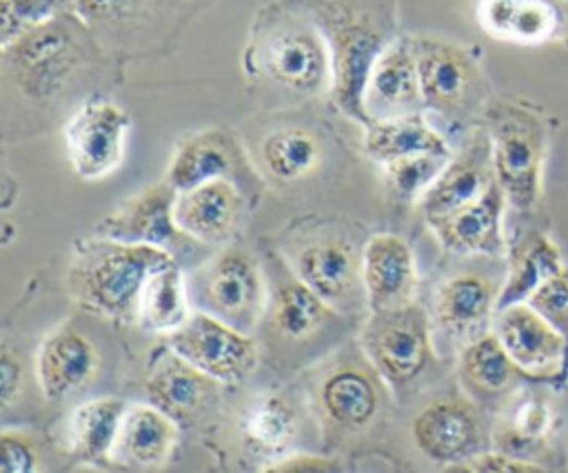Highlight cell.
Returning a JSON list of instances; mask_svg holds the SVG:
<instances>
[{
  "label": "cell",
  "mask_w": 568,
  "mask_h": 473,
  "mask_svg": "<svg viewBox=\"0 0 568 473\" xmlns=\"http://www.w3.org/2000/svg\"><path fill=\"white\" fill-rule=\"evenodd\" d=\"M320 29L331 51L337 109L366 124L364 89L382 51L399 38L397 0H293Z\"/></svg>",
  "instance_id": "1"
},
{
  "label": "cell",
  "mask_w": 568,
  "mask_h": 473,
  "mask_svg": "<svg viewBox=\"0 0 568 473\" xmlns=\"http://www.w3.org/2000/svg\"><path fill=\"white\" fill-rule=\"evenodd\" d=\"M242 62L251 78L302 100L333 89L326 40L293 0L268 2L255 13Z\"/></svg>",
  "instance_id": "2"
},
{
  "label": "cell",
  "mask_w": 568,
  "mask_h": 473,
  "mask_svg": "<svg viewBox=\"0 0 568 473\" xmlns=\"http://www.w3.org/2000/svg\"><path fill=\"white\" fill-rule=\"evenodd\" d=\"M175 258L158 246L126 244L109 238L80 242L69 264L67 286L73 302L113 322H138L146 278Z\"/></svg>",
  "instance_id": "3"
},
{
  "label": "cell",
  "mask_w": 568,
  "mask_h": 473,
  "mask_svg": "<svg viewBox=\"0 0 568 473\" xmlns=\"http://www.w3.org/2000/svg\"><path fill=\"white\" fill-rule=\"evenodd\" d=\"M100 53L104 47L71 9L2 47V76L24 98L51 100Z\"/></svg>",
  "instance_id": "4"
},
{
  "label": "cell",
  "mask_w": 568,
  "mask_h": 473,
  "mask_svg": "<svg viewBox=\"0 0 568 473\" xmlns=\"http://www.w3.org/2000/svg\"><path fill=\"white\" fill-rule=\"evenodd\" d=\"M484 120L493 144L497 184L515 211L532 213L544 195L550 118L528 100L499 95L488 102Z\"/></svg>",
  "instance_id": "5"
},
{
  "label": "cell",
  "mask_w": 568,
  "mask_h": 473,
  "mask_svg": "<svg viewBox=\"0 0 568 473\" xmlns=\"http://www.w3.org/2000/svg\"><path fill=\"white\" fill-rule=\"evenodd\" d=\"M424 111L448 127H466L484 118L490 80L481 64V49L435 33H410Z\"/></svg>",
  "instance_id": "6"
},
{
  "label": "cell",
  "mask_w": 568,
  "mask_h": 473,
  "mask_svg": "<svg viewBox=\"0 0 568 473\" xmlns=\"http://www.w3.org/2000/svg\"><path fill=\"white\" fill-rule=\"evenodd\" d=\"M195 311L211 313L231 326L251 333L266 315L268 282L253 253L222 246L189 280Z\"/></svg>",
  "instance_id": "7"
},
{
  "label": "cell",
  "mask_w": 568,
  "mask_h": 473,
  "mask_svg": "<svg viewBox=\"0 0 568 473\" xmlns=\"http://www.w3.org/2000/svg\"><path fill=\"white\" fill-rule=\"evenodd\" d=\"M359 346L368 366L384 384L406 389L417 382L435 360L430 318L415 302L371 311L359 329Z\"/></svg>",
  "instance_id": "8"
},
{
  "label": "cell",
  "mask_w": 568,
  "mask_h": 473,
  "mask_svg": "<svg viewBox=\"0 0 568 473\" xmlns=\"http://www.w3.org/2000/svg\"><path fill=\"white\" fill-rule=\"evenodd\" d=\"M288 269L335 311L366 304L362 284V249L339 231H315L286 251Z\"/></svg>",
  "instance_id": "9"
},
{
  "label": "cell",
  "mask_w": 568,
  "mask_h": 473,
  "mask_svg": "<svg viewBox=\"0 0 568 473\" xmlns=\"http://www.w3.org/2000/svg\"><path fill=\"white\" fill-rule=\"evenodd\" d=\"M166 346L217 384L246 380L260 360L251 333L204 311H193L178 331L166 335Z\"/></svg>",
  "instance_id": "10"
},
{
  "label": "cell",
  "mask_w": 568,
  "mask_h": 473,
  "mask_svg": "<svg viewBox=\"0 0 568 473\" xmlns=\"http://www.w3.org/2000/svg\"><path fill=\"white\" fill-rule=\"evenodd\" d=\"M131 118L113 100L91 93L64 124V147L71 169L82 180H102L124 160Z\"/></svg>",
  "instance_id": "11"
},
{
  "label": "cell",
  "mask_w": 568,
  "mask_h": 473,
  "mask_svg": "<svg viewBox=\"0 0 568 473\" xmlns=\"http://www.w3.org/2000/svg\"><path fill=\"white\" fill-rule=\"evenodd\" d=\"M501 286V278L479 269H464L448 275L433 295V331L459 346L493 331Z\"/></svg>",
  "instance_id": "12"
},
{
  "label": "cell",
  "mask_w": 568,
  "mask_h": 473,
  "mask_svg": "<svg viewBox=\"0 0 568 473\" xmlns=\"http://www.w3.org/2000/svg\"><path fill=\"white\" fill-rule=\"evenodd\" d=\"M206 0H73V13L100 44H124L153 38L164 29L180 31Z\"/></svg>",
  "instance_id": "13"
},
{
  "label": "cell",
  "mask_w": 568,
  "mask_h": 473,
  "mask_svg": "<svg viewBox=\"0 0 568 473\" xmlns=\"http://www.w3.org/2000/svg\"><path fill=\"white\" fill-rule=\"evenodd\" d=\"M410 435L422 455L437 464L470 462L488 451V433L475 402L446 395L417 411Z\"/></svg>",
  "instance_id": "14"
},
{
  "label": "cell",
  "mask_w": 568,
  "mask_h": 473,
  "mask_svg": "<svg viewBox=\"0 0 568 473\" xmlns=\"http://www.w3.org/2000/svg\"><path fill=\"white\" fill-rule=\"evenodd\" d=\"M175 195L178 191L166 180L149 184L104 215L95 224V235L126 244L158 246L175 258V249L195 244L175 224Z\"/></svg>",
  "instance_id": "15"
},
{
  "label": "cell",
  "mask_w": 568,
  "mask_h": 473,
  "mask_svg": "<svg viewBox=\"0 0 568 473\" xmlns=\"http://www.w3.org/2000/svg\"><path fill=\"white\" fill-rule=\"evenodd\" d=\"M493 333L526 378L555 380L559 375L568 353V342L528 302L497 309Z\"/></svg>",
  "instance_id": "16"
},
{
  "label": "cell",
  "mask_w": 568,
  "mask_h": 473,
  "mask_svg": "<svg viewBox=\"0 0 568 473\" xmlns=\"http://www.w3.org/2000/svg\"><path fill=\"white\" fill-rule=\"evenodd\" d=\"M506 195L497 180L470 204L446 213L442 218L426 220L437 242L455 255H508V242L504 233Z\"/></svg>",
  "instance_id": "17"
},
{
  "label": "cell",
  "mask_w": 568,
  "mask_h": 473,
  "mask_svg": "<svg viewBox=\"0 0 568 473\" xmlns=\"http://www.w3.org/2000/svg\"><path fill=\"white\" fill-rule=\"evenodd\" d=\"M244 198L231 178H217L175 195V224L197 244L229 246L240 229Z\"/></svg>",
  "instance_id": "18"
},
{
  "label": "cell",
  "mask_w": 568,
  "mask_h": 473,
  "mask_svg": "<svg viewBox=\"0 0 568 473\" xmlns=\"http://www.w3.org/2000/svg\"><path fill=\"white\" fill-rule=\"evenodd\" d=\"M493 182V144L488 131L479 129L453 153L439 178L419 198V211L424 220L442 218L477 200Z\"/></svg>",
  "instance_id": "19"
},
{
  "label": "cell",
  "mask_w": 568,
  "mask_h": 473,
  "mask_svg": "<svg viewBox=\"0 0 568 473\" xmlns=\"http://www.w3.org/2000/svg\"><path fill=\"white\" fill-rule=\"evenodd\" d=\"M362 284L368 311L413 304L417 264L410 244L395 233H373L362 244Z\"/></svg>",
  "instance_id": "20"
},
{
  "label": "cell",
  "mask_w": 568,
  "mask_h": 473,
  "mask_svg": "<svg viewBox=\"0 0 568 473\" xmlns=\"http://www.w3.org/2000/svg\"><path fill=\"white\" fill-rule=\"evenodd\" d=\"M364 111L368 120H386L424 111L410 36L393 40L375 60L364 89Z\"/></svg>",
  "instance_id": "21"
},
{
  "label": "cell",
  "mask_w": 568,
  "mask_h": 473,
  "mask_svg": "<svg viewBox=\"0 0 568 473\" xmlns=\"http://www.w3.org/2000/svg\"><path fill=\"white\" fill-rule=\"evenodd\" d=\"M100 353L91 338L71 324H60L40 342L36 353V378L47 400H67L95 378Z\"/></svg>",
  "instance_id": "22"
},
{
  "label": "cell",
  "mask_w": 568,
  "mask_h": 473,
  "mask_svg": "<svg viewBox=\"0 0 568 473\" xmlns=\"http://www.w3.org/2000/svg\"><path fill=\"white\" fill-rule=\"evenodd\" d=\"M477 22L493 38L544 44L566 38L568 0H477Z\"/></svg>",
  "instance_id": "23"
},
{
  "label": "cell",
  "mask_w": 568,
  "mask_h": 473,
  "mask_svg": "<svg viewBox=\"0 0 568 473\" xmlns=\"http://www.w3.org/2000/svg\"><path fill=\"white\" fill-rule=\"evenodd\" d=\"M373 369L344 362L324 373L317 384V404L328 424L339 431H359L368 426L382 406L379 386Z\"/></svg>",
  "instance_id": "24"
},
{
  "label": "cell",
  "mask_w": 568,
  "mask_h": 473,
  "mask_svg": "<svg viewBox=\"0 0 568 473\" xmlns=\"http://www.w3.org/2000/svg\"><path fill=\"white\" fill-rule=\"evenodd\" d=\"M178 420L151 402L129 404L120 424L113 457L122 464L162 466L178 446Z\"/></svg>",
  "instance_id": "25"
},
{
  "label": "cell",
  "mask_w": 568,
  "mask_h": 473,
  "mask_svg": "<svg viewBox=\"0 0 568 473\" xmlns=\"http://www.w3.org/2000/svg\"><path fill=\"white\" fill-rule=\"evenodd\" d=\"M337 311L311 291L291 269L275 275L268 286L266 318L273 331L291 342H304L317 335Z\"/></svg>",
  "instance_id": "26"
},
{
  "label": "cell",
  "mask_w": 568,
  "mask_h": 473,
  "mask_svg": "<svg viewBox=\"0 0 568 473\" xmlns=\"http://www.w3.org/2000/svg\"><path fill=\"white\" fill-rule=\"evenodd\" d=\"M215 384L217 382L166 346V351L153 364L144 389L146 402L180 420L195 415L209 402Z\"/></svg>",
  "instance_id": "27"
},
{
  "label": "cell",
  "mask_w": 568,
  "mask_h": 473,
  "mask_svg": "<svg viewBox=\"0 0 568 473\" xmlns=\"http://www.w3.org/2000/svg\"><path fill=\"white\" fill-rule=\"evenodd\" d=\"M235 147L220 129H204L184 138L166 167L164 180L180 193L217 178H231Z\"/></svg>",
  "instance_id": "28"
},
{
  "label": "cell",
  "mask_w": 568,
  "mask_h": 473,
  "mask_svg": "<svg viewBox=\"0 0 568 473\" xmlns=\"http://www.w3.org/2000/svg\"><path fill=\"white\" fill-rule=\"evenodd\" d=\"M555 424V409L546 400L530 395L517 397L504 409L493 431L495 451L537 462L550 446Z\"/></svg>",
  "instance_id": "29"
},
{
  "label": "cell",
  "mask_w": 568,
  "mask_h": 473,
  "mask_svg": "<svg viewBox=\"0 0 568 473\" xmlns=\"http://www.w3.org/2000/svg\"><path fill=\"white\" fill-rule=\"evenodd\" d=\"M240 437L244 446L262 457L282 455L300 429L297 409L282 393H260L240 413Z\"/></svg>",
  "instance_id": "30"
},
{
  "label": "cell",
  "mask_w": 568,
  "mask_h": 473,
  "mask_svg": "<svg viewBox=\"0 0 568 473\" xmlns=\"http://www.w3.org/2000/svg\"><path fill=\"white\" fill-rule=\"evenodd\" d=\"M364 149L379 164L415 153L453 155L446 138L422 113L368 120L364 124Z\"/></svg>",
  "instance_id": "31"
},
{
  "label": "cell",
  "mask_w": 568,
  "mask_h": 473,
  "mask_svg": "<svg viewBox=\"0 0 568 473\" xmlns=\"http://www.w3.org/2000/svg\"><path fill=\"white\" fill-rule=\"evenodd\" d=\"M126 406L124 400L106 395L80 402L67 422L71 455L89 464H102L106 457H113Z\"/></svg>",
  "instance_id": "32"
},
{
  "label": "cell",
  "mask_w": 568,
  "mask_h": 473,
  "mask_svg": "<svg viewBox=\"0 0 568 473\" xmlns=\"http://www.w3.org/2000/svg\"><path fill=\"white\" fill-rule=\"evenodd\" d=\"M257 162L268 178L297 182L320 167L322 142L311 127L280 124L260 138Z\"/></svg>",
  "instance_id": "33"
},
{
  "label": "cell",
  "mask_w": 568,
  "mask_h": 473,
  "mask_svg": "<svg viewBox=\"0 0 568 473\" xmlns=\"http://www.w3.org/2000/svg\"><path fill=\"white\" fill-rule=\"evenodd\" d=\"M564 266L559 246L546 233H526L513 249H508V266L497 309L526 302L541 282Z\"/></svg>",
  "instance_id": "34"
},
{
  "label": "cell",
  "mask_w": 568,
  "mask_h": 473,
  "mask_svg": "<svg viewBox=\"0 0 568 473\" xmlns=\"http://www.w3.org/2000/svg\"><path fill=\"white\" fill-rule=\"evenodd\" d=\"M193 311L189 280L178 266V260L155 269L146 278L138 306V322L142 329L171 335L191 318Z\"/></svg>",
  "instance_id": "35"
},
{
  "label": "cell",
  "mask_w": 568,
  "mask_h": 473,
  "mask_svg": "<svg viewBox=\"0 0 568 473\" xmlns=\"http://www.w3.org/2000/svg\"><path fill=\"white\" fill-rule=\"evenodd\" d=\"M459 373L481 395H504L526 378L493 331L462 346Z\"/></svg>",
  "instance_id": "36"
},
{
  "label": "cell",
  "mask_w": 568,
  "mask_h": 473,
  "mask_svg": "<svg viewBox=\"0 0 568 473\" xmlns=\"http://www.w3.org/2000/svg\"><path fill=\"white\" fill-rule=\"evenodd\" d=\"M453 155L439 153H415L406 158H397L393 162L382 164L388 189L399 200H417L428 191V187L439 178L444 167Z\"/></svg>",
  "instance_id": "37"
},
{
  "label": "cell",
  "mask_w": 568,
  "mask_h": 473,
  "mask_svg": "<svg viewBox=\"0 0 568 473\" xmlns=\"http://www.w3.org/2000/svg\"><path fill=\"white\" fill-rule=\"evenodd\" d=\"M71 9L73 0H0V44L7 47L27 29Z\"/></svg>",
  "instance_id": "38"
},
{
  "label": "cell",
  "mask_w": 568,
  "mask_h": 473,
  "mask_svg": "<svg viewBox=\"0 0 568 473\" xmlns=\"http://www.w3.org/2000/svg\"><path fill=\"white\" fill-rule=\"evenodd\" d=\"M526 302L539 315H544L568 342V266L541 282Z\"/></svg>",
  "instance_id": "39"
},
{
  "label": "cell",
  "mask_w": 568,
  "mask_h": 473,
  "mask_svg": "<svg viewBox=\"0 0 568 473\" xmlns=\"http://www.w3.org/2000/svg\"><path fill=\"white\" fill-rule=\"evenodd\" d=\"M0 473H42L33 437L20 429H4L0 437Z\"/></svg>",
  "instance_id": "40"
},
{
  "label": "cell",
  "mask_w": 568,
  "mask_h": 473,
  "mask_svg": "<svg viewBox=\"0 0 568 473\" xmlns=\"http://www.w3.org/2000/svg\"><path fill=\"white\" fill-rule=\"evenodd\" d=\"M260 473H344L337 457L317 453H291L273 460Z\"/></svg>",
  "instance_id": "41"
},
{
  "label": "cell",
  "mask_w": 568,
  "mask_h": 473,
  "mask_svg": "<svg viewBox=\"0 0 568 473\" xmlns=\"http://www.w3.org/2000/svg\"><path fill=\"white\" fill-rule=\"evenodd\" d=\"M470 464L477 473H555L539 462L515 457L501 451H484L481 455L470 460Z\"/></svg>",
  "instance_id": "42"
},
{
  "label": "cell",
  "mask_w": 568,
  "mask_h": 473,
  "mask_svg": "<svg viewBox=\"0 0 568 473\" xmlns=\"http://www.w3.org/2000/svg\"><path fill=\"white\" fill-rule=\"evenodd\" d=\"M0 382H2V404L11 406L22 389V364L9 346L2 349L0 358Z\"/></svg>",
  "instance_id": "43"
},
{
  "label": "cell",
  "mask_w": 568,
  "mask_h": 473,
  "mask_svg": "<svg viewBox=\"0 0 568 473\" xmlns=\"http://www.w3.org/2000/svg\"><path fill=\"white\" fill-rule=\"evenodd\" d=\"M439 473H477V471L473 469L470 462H457V464H446Z\"/></svg>",
  "instance_id": "44"
}]
</instances>
